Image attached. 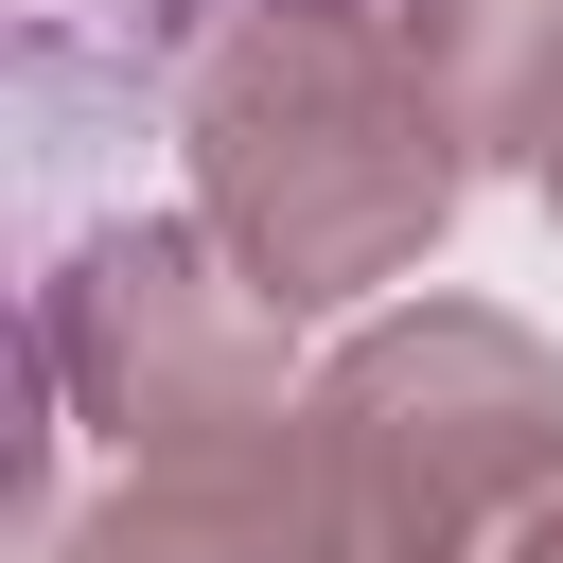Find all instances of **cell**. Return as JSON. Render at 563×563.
<instances>
[{"label": "cell", "instance_id": "cell-4", "mask_svg": "<svg viewBox=\"0 0 563 563\" xmlns=\"http://www.w3.org/2000/svg\"><path fill=\"white\" fill-rule=\"evenodd\" d=\"M35 563H334V510L282 422V440H211V457H123Z\"/></svg>", "mask_w": 563, "mask_h": 563}, {"label": "cell", "instance_id": "cell-6", "mask_svg": "<svg viewBox=\"0 0 563 563\" xmlns=\"http://www.w3.org/2000/svg\"><path fill=\"white\" fill-rule=\"evenodd\" d=\"M528 194H545V211H563V106H545V141H528Z\"/></svg>", "mask_w": 563, "mask_h": 563}, {"label": "cell", "instance_id": "cell-1", "mask_svg": "<svg viewBox=\"0 0 563 563\" xmlns=\"http://www.w3.org/2000/svg\"><path fill=\"white\" fill-rule=\"evenodd\" d=\"M176 158L282 317H352V299L422 282L457 194L493 176L475 123L440 106L405 0H229L211 53L176 70Z\"/></svg>", "mask_w": 563, "mask_h": 563}, {"label": "cell", "instance_id": "cell-2", "mask_svg": "<svg viewBox=\"0 0 563 563\" xmlns=\"http://www.w3.org/2000/svg\"><path fill=\"white\" fill-rule=\"evenodd\" d=\"M299 457L334 563H563V352L510 299H387L317 352Z\"/></svg>", "mask_w": 563, "mask_h": 563}, {"label": "cell", "instance_id": "cell-5", "mask_svg": "<svg viewBox=\"0 0 563 563\" xmlns=\"http://www.w3.org/2000/svg\"><path fill=\"white\" fill-rule=\"evenodd\" d=\"M440 106L475 123V158H528L545 106H563V0H405Z\"/></svg>", "mask_w": 563, "mask_h": 563}, {"label": "cell", "instance_id": "cell-3", "mask_svg": "<svg viewBox=\"0 0 563 563\" xmlns=\"http://www.w3.org/2000/svg\"><path fill=\"white\" fill-rule=\"evenodd\" d=\"M299 317L229 264L211 211H106L53 246L35 282V369L106 457H211V440H282L299 422Z\"/></svg>", "mask_w": 563, "mask_h": 563}]
</instances>
